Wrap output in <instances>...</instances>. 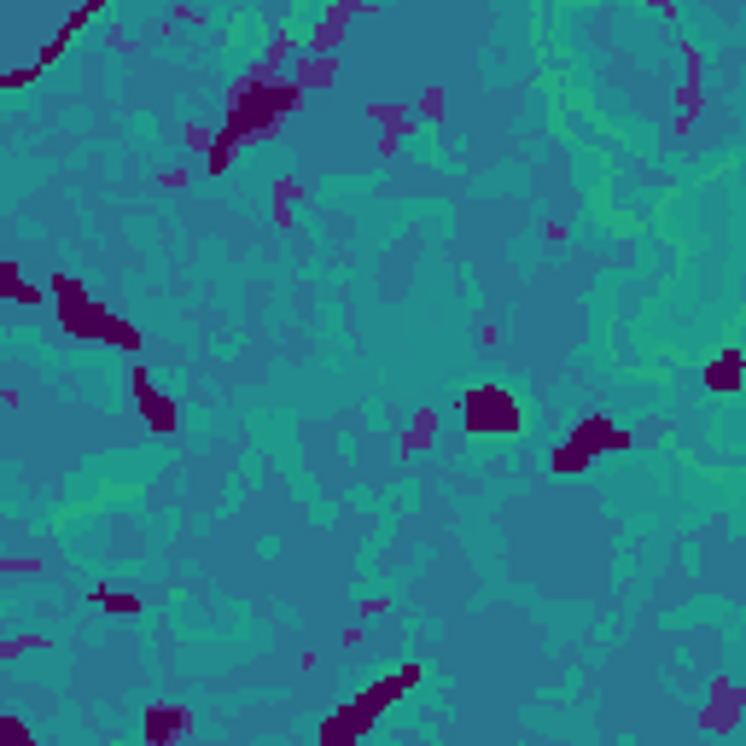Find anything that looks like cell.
Listing matches in <instances>:
<instances>
[{
  "label": "cell",
  "instance_id": "obj_1",
  "mask_svg": "<svg viewBox=\"0 0 746 746\" xmlns=\"http://www.w3.org/2000/svg\"><path fill=\"white\" fill-rule=\"evenodd\" d=\"M286 53H292V41L280 35L269 59H263V65H257V70H251V76L234 88L222 129H210V146H204V170H210V175H228V164H234V158L251 146V140H263L274 123H280V117H292V111L304 105L298 76H292V82H280V76H274Z\"/></svg>",
  "mask_w": 746,
  "mask_h": 746
},
{
  "label": "cell",
  "instance_id": "obj_2",
  "mask_svg": "<svg viewBox=\"0 0 746 746\" xmlns=\"http://www.w3.org/2000/svg\"><path fill=\"white\" fill-rule=\"evenodd\" d=\"M47 298L59 304V327H65L70 339H100V344H111V350H129V356L140 350L135 327H129L123 315H111L105 304H94L70 274H53V280H47Z\"/></svg>",
  "mask_w": 746,
  "mask_h": 746
},
{
  "label": "cell",
  "instance_id": "obj_3",
  "mask_svg": "<svg viewBox=\"0 0 746 746\" xmlns=\"http://www.w3.org/2000/svg\"><path fill=\"white\" fill-rule=\"evenodd\" d=\"M414 682H420V665H403L397 677H385V682H373V688H362L350 706H339V712L321 723V741H362V735H368V723H379V717L391 712V706L403 700Z\"/></svg>",
  "mask_w": 746,
  "mask_h": 746
},
{
  "label": "cell",
  "instance_id": "obj_4",
  "mask_svg": "<svg viewBox=\"0 0 746 746\" xmlns=\"http://www.w3.org/2000/svg\"><path fill=\"white\" fill-rule=\"evenodd\" d=\"M630 449H636V432L612 426L607 414H583L572 438H566V443H554L548 467H554V473H589V467H595L601 455H630Z\"/></svg>",
  "mask_w": 746,
  "mask_h": 746
},
{
  "label": "cell",
  "instance_id": "obj_5",
  "mask_svg": "<svg viewBox=\"0 0 746 746\" xmlns=\"http://www.w3.org/2000/svg\"><path fill=\"white\" fill-rule=\"evenodd\" d=\"M455 414H461V426L478 432V438H519V432H525V408L513 403V391H502V385H473V391H461V397H455Z\"/></svg>",
  "mask_w": 746,
  "mask_h": 746
},
{
  "label": "cell",
  "instance_id": "obj_6",
  "mask_svg": "<svg viewBox=\"0 0 746 746\" xmlns=\"http://www.w3.org/2000/svg\"><path fill=\"white\" fill-rule=\"evenodd\" d=\"M129 397L140 403V414H146V426L158 432V438H170L175 432V397H164L158 385H152V373L135 362V373H129Z\"/></svg>",
  "mask_w": 746,
  "mask_h": 746
},
{
  "label": "cell",
  "instance_id": "obj_7",
  "mask_svg": "<svg viewBox=\"0 0 746 746\" xmlns=\"http://www.w3.org/2000/svg\"><path fill=\"white\" fill-rule=\"evenodd\" d=\"M140 735H146V746L187 741V735H193V712H187V706H146V712H140Z\"/></svg>",
  "mask_w": 746,
  "mask_h": 746
},
{
  "label": "cell",
  "instance_id": "obj_8",
  "mask_svg": "<svg viewBox=\"0 0 746 746\" xmlns=\"http://www.w3.org/2000/svg\"><path fill=\"white\" fill-rule=\"evenodd\" d=\"M741 368H746L741 344H723V350L712 356V368L700 373V379H706V391H712V397H735V391H741Z\"/></svg>",
  "mask_w": 746,
  "mask_h": 746
},
{
  "label": "cell",
  "instance_id": "obj_9",
  "mask_svg": "<svg viewBox=\"0 0 746 746\" xmlns=\"http://www.w3.org/2000/svg\"><path fill=\"white\" fill-rule=\"evenodd\" d=\"M712 694H717V706H712V712H700V729H712V735H729V729H735V712L746 706V700H741V682L717 677V682H712Z\"/></svg>",
  "mask_w": 746,
  "mask_h": 746
},
{
  "label": "cell",
  "instance_id": "obj_10",
  "mask_svg": "<svg viewBox=\"0 0 746 746\" xmlns=\"http://www.w3.org/2000/svg\"><path fill=\"white\" fill-rule=\"evenodd\" d=\"M0 304H47V286H35V280H24V269L12 263V257H0Z\"/></svg>",
  "mask_w": 746,
  "mask_h": 746
},
{
  "label": "cell",
  "instance_id": "obj_11",
  "mask_svg": "<svg viewBox=\"0 0 746 746\" xmlns=\"http://www.w3.org/2000/svg\"><path fill=\"white\" fill-rule=\"evenodd\" d=\"M438 420H443L438 408H420V414L408 420V432H403V443H397V455H403V461H408V455H420L426 443L438 438Z\"/></svg>",
  "mask_w": 746,
  "mask_h": 746
},
{
  "label": "cell",
  "instance_id": "obj_12",
  "mask_svg": "<svg viewBox=\"0 0 746 746\" xmlns=\"http://www.w3.org/2000/svg\"><path fill=\"white\" fill-rule=\"evenodd\" d=\"M88 601H94L100 612H111V618H135V612H140L135 589H105V583H94V589H88Z\"/></svg>",
  "mask_w": 746,
  "mask_h": 746
},
{
  "label": "cell",
  "instance_id": "obj_13",
  "mask_svg": "<svg viewBox=\"0 0 746 746\" xmlns=\"http://www.w3.org/2000/svg\"><path fill=\"white\" fill-rule=\"evenodd\" d=\"M368 117L385 123V152H397L403 135H408V111H397V105H368Z\"/></svg>",
  "mask_w": 746,
  "mask_h": 746
},
{
  "label": "cell",
  "instance_id": "obj_14",
  "mask_svg": "<svg viewBox=\"0 0 746 746\" xmlns=\"http://www.w3.org/2000/svg\"><path fill=\"white\" fill-rule=\"evenodd\" d=\"M0 741L30 746V741H35V729H30V723H18V717H0Z\"/></svg>",
  "mask_w": 746,
  "mask_h": 746
},
{
  "label": "cell",
  "instance_id": "obj_15",
  "mask_svg": "<svg viewBox=\"0 0 746 746\" xmlns=\"http://www.w3.org/2000/svg\"><path fill=\"white\" fill-rule=\"evenodd\" d=\"M30 647H47V636H12V642H0V659H18Z\"/></svg>",
  "mask_w": 746,
  "mask_h": 746
}]
</instances>
